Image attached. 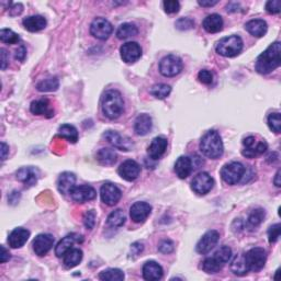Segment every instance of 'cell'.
I'll use <instances>...</instances> for the list:
<instances>
[{
  "mask_svg": "<svg viewBox=\"0 0 281 281\" xmlns=\"http://www.w3.org/2000/svg\"><path fill=\"white\" fill-rule=\"evenodd\" d=\"M281 44L280 42H274L269 48L261 53L256 61V70L261 75H267L277 69L281 64L280 58Z\"/></svg>",
  "mask_w": 281,
  "mask_h": 281,
  "instance_id": "cell-1",
  "label": "cell"
},
{
  "mask_svg": "<svg viewBox=\"0 0 281 281\" xmlns=\"http://www.w3.org/2000/svg\"><path fill=\"white\" fill-rule=\"evenodd\" d=\"M101 109L104 116L110 120H116L124 111V101L118 90H108L103 93Z\"/></svg>",
  "mask_w": 281,
  "mask_h": 281,
  "instance_id": "cell-2",
  "label": "cell"
},
{
  "mask_svg": "<svg viewBox=\"0 0 281 281\" xmlns=\"http://www.w3.org/2000/svg\"><path fill=\"white\" fill-rule=\"evenodd\" d=\"M201 153L211 160H216L224 153V145L222 137L216 131H209L200 140Z\"/></svg>",
  "mask_w": 281,
  "mask_h": 281,
  "instance_id": "cell-3",
  "label": "cell"
},
{
  "mask_svg": "<svg viewBox=\"0 0 281 281\" xmlns=\"http://www.w3.org/2000/svg\"><path fill=\"white\" fill-rule=\"evenodd\" d=\"M243 40L238 35H230L221 39L215 45V51L218 54L224 57H235L243 50Z\"/></svg>",
  "mask_w": 281,
  "mask_h": 281,
  "instance_id": "cell-4",
  "label": "cell"
},
{
  "mask_svg": "<svg viewBox=\"0 0 281 281\" xmlns=\"http://www.w3.org/2000/svg\"><path fill=\"white\" fill-rule=\"evenodd\" d=\"M246 169L242 163L231 162L222 167L221 177L227 185H236L244 177Z\"/></svg>",
  "mask_w": 281,
  "mask_h": 281,
  "instance_id": "cell-5",
  "label": "cell"
},
{
  "mask_svg": "<svg viewBox=\"0 0 281 281\" xmlns=\"http://www.w3.org/2000/svg\"><path fill=\"white\" fill-rule=\"evenodd\" d=\"M244 258L248 270L257 272L265 267L267 261V253L261 247H255L244 254Z\"/></svg>",
  "mask_w": 281,
  "mask_h": 281,
  "instance_id": "cell-6",
  "label": "cell"
},
{
  "mask_svg": "<svg viewBox=\"0 0 281 281\" xmlns=\"http://www.w3.org/2000/svg\"><path fill=\"white\" fill-rule=\"evenodd\" d=\"M160 73L165 77H174L183 70V61L176 55H167L160 62Z\"/></svg>",
  "mask_w": 281,
  "mask_h": 281,
  "instance_id": "cell-7",
  "label": "cell"
},
{
  "mask_svg": "<svg viewBox=\"0 0 281 281\" xmlns=\"http://www.w3.org/2000/svg\"><path fill=\"white\" fill-rule=\"evenodd\" d=\"M113 32V27L105 18L99 17L91 22L90 33L98 40H107Z\"/></svg>",
  "mask_w": 281,
  "mask_h": 281,
  "instance_id": "cell-8",
  "label": "cell"
},
{
  "mask_svg": "<svg viewBox=\"0 0 281 281\" xmlns=\"http://www.w3.org/2000/svg\"><path fill=\"white\" fill-rule=\"evenodd\" d=\"M244 150L242 152V154L245 157L248 158H254L256 156H259L261 154L265 153L268 150V144L266 140H259V142H256V138L254 136H248L243 140Z\"/></svg>",
  "mask_w": 281,
  "mask_h": 281,
  "instance_id": "cell-9",
  "label": "cell"
},
{
  "mask_svg": "<svg viewBox=\"0 0 281 281\" xmlns=\"http://www.w3.org/2000/svg\"><path fill=\"white\" fill-rule=\"evenodd\" d=\"M213 178L211 177L208 173L202 172L199 173L191 181V189L193 190V192H196L197 195L204 196L213 188Z\"/></svg>",
  "mask_w": 281,
  "mask_h": 281,
  "instance_id": "cell-10",
  "label": "cell"
},
{
  "mask_svg": "<svg viewBox=\"0 0 281 281\" xmlns=\"http://www.w3.org/2000/svg\"><path fill=\"white\" fill-rule=\"evenodd\" d=\"M100 197L103 203L107 206H115L120 201L122 197V191L118 186L112 183H105L100 188Z\"/></svg>",
  "mask_w": 281,
  "mask_h": 281,
  "instance_id": "cell-11",
  "label": "cell"
},
{
  "mask_svg": "<svg viewBox=\"0 0 281 281\" xmlns=\"http://www.w3.org/2000/svg\"><path fill=\"white\" fill-rule=\"evenodd\" d=\"M219 238H220V234L218 231L212 230V231L207 232L200 238V241L198 242V244L196 246L197 253L201 254V255H206V254L210 253V251L215 247V245L218 244Z\"/></svg>",
  "mask_w": 281,
  "mask_h": 281,
  "instance_id": "cell-12",
  "label": "cell"
},
{
  "mask_svg": "<svg viewBox=\"0 0 281 281\" xmlns=\"http://www.w3.org/2000/svg\"><path fill=\"white\" fill-rule=\"evenodd\" d=\"M70 197L74 201L78 203H84L87 201L93 200L97 197V192L93 187L89 185H80V186H75L69 192Z\"/></svg>",
  "mask_w": 281,
  "mask_h": 281,
  "instance_id": "cell-13",
  "label": "cell"
},
{
  "mask_svg": "<svg viewBox=\"0 0 281 281\" xmlns=\"http://www.w3.org/2000/svg\"><path fill=\"white\" fill-rule=\"evenodd\" d=\"M120 53L123 62L133 64L137 62L142 56V48L137 42H127L121 46Z\"/></svg>",
  "mask_w": 281,
  "mask_h": 281,
  "instance_id": "cell-14",
  "label": "cell"
},
{
  "mask_svg": "<svg viewBox=\"0 0 281 281\" xmlns=\"http://www.w3.org/2000/svg\"><path fill=\"white\" fill-rule=\"evenodd\" d=\"M53 244H54V237L51 234H39L33 239L32 248L35 255L42 257L49 253L53 247Z\"/></svg>",
  "mask_w": 281,
  "mask_h": 281,
  "instance_id": "cell-15",
  "label": "cell"
},
{
  "mask_svg": "<svg viewBox=\"0 0 281 281\" xmlns=\"http://www.w3.org/2000/svg\"><path fill=\"white\" fill-rule=\"evenodd\" d=\"M118 173L123 179L127 181H134L138 178L140 174V166L137 162L127 160L121 164L118 169Z\"/></svg>",
  "mask_w": 281,
  "mask_h": 281,
  "instance_id": "cell-16",
  "label": "cell"
},
{
  "mask_svg": "<svg viewBox=\"0 0 281 281\" xmlns=\"http://www.w3.org/2000/svg\"><path fill=\"white\" fill-rule=\"evenodd\" d=\"M83 242H84V237L79 235V234H76V233L68 234L67 236L61 239L56 245L55 255L58 257V258H61V257H64V255H65L70 248H73L75 243H83Z\"/></svg>",
  "mask_w": 281,
  "mask_h": 281,
  "instance_id": "cell-17",
  "label": "cell"
},
{
  "mask_svg": "<svg viewBox=\"0 0 281 281\" xmlns=\"http://www.w3.org/2000/svg\"><path fill=\"white\" fill-rule=\"evenodd\" d=\"M152 212V207L148 202L138 201L133 204L130 209V215L133 222L135 223H143L149 218Z\"/></svg>",
  "mask_w": 281,
  "mask_h": 281,
  "instance_id": "cell-18",
  "label": "cell"
},
{
  "mask_svg": "<svg viewBox=\"0 0 281 281\" xmlns=\"http://www.w3.org/2000/svg\"><path fill=\"white\" fill-rule=\"evenodd\" d=\"M17 180L21 181L26 185V187H32L37 184L39 178V171L35 167L29 166V167H22L18 169L16 173Z\"/></svg>",
  "mask_w": 281,
  "mask_h": 281,
  "instance_id": "cell-19",
  "label": "cell"
},
{
  "mask_svg": "<svg viewBox=\"0 0 281 281\" xmlns=\"http://www.w3.org/2000/svg\"><path fill=\"white\" fill-rule=\"evenodd\" d=\"M30 237V232L23 227H17L9 234L8 244L11 248H21Z\"/></svg>",
  "mask_w": 281,
  "mask_h": 281,
  "instance_id": "cell-20",
  "label": "cell"
},
{
  "mask_svg": "<svg viewBox=\"0 0 281 281\" xmlns=\"http://www.w3.org/2000/svg\"><path fill=\"white\" fill-rule=\"evenodd\" d=\"M163 268L156 261H146L142 268V276L148 281H156L163 278Z\"/></svg>",
  "mask_w": 281,
  "mask_h": 281,
  "instance_id": "cell-21",
  "label": "cell"
},
{
  "mask_svg": "<svg viewBox=\"0 0 281 281\" xmlns=\"http://www.w3.org/2000/svg\"><path fill=\"white\" fill-rule=\"evenodd\" d=\"M167 145L168 142L165 137H162V136L155 137L153 140H152L150 146L148 148V154L150 158H152V160H158V158H161L163 154L165 153Z\"/></svg>",
  "mask_w": 281,
  "mask_h": 281,
  "instance_id": "cell-22",
  "label": "cell"
},
{
  "mask_svg": "<svg viewBox=\"0 0 281 281\" xmlns=\"http://www.w3.org/2000/svg\"><path fill=\"white\" fill-rule=\"evenodd\" d=\"M76 176L70 172H64L57 179V188L62 195H68L75 187Z\"/></svg>",
  "mask_w": 281,
  "mask_h": 281,
  "instance_id": "cell-23",
  "label": "cell"
},
{
  "mask_svg": "<svg viewBox=\"0 0 281 281\" xmlns=\"http://www.w3.org/2000/svg\"><path fill=\"white\" fill-rule=\"evenodd\" d=\"M31 113L35 115H44L45 118H53L54 116V110L51 108V103L48 99H40V100L33 101L30 105Z\"/></svg>",
  "mask_w": 281,
  "mask_h": 281,
  "instance_id": "cell-24",
  "label": "cell"
},
{
  "mask_svg": "<svg viewBox=\"0 0 281 281\" xmlns=\"http://www.w3.org/2000/svg\"><path fill=\"white\" fill-rule=\"evenodd\" d=\"M103 137L108 140L109 143L112 144L114 148L121 151H130L131 142L130 139L124 138L121 134L115 131H107L103 134Z\"/></svg>",
  "mask_w": 281,
  "mask_h": 281,
  "instance_id": "cell-25",
  "label": "cell"
},
{
  "mask_svg": "<svg viewBox=\"0 0 281 281\" xmlns=\"http://www.w3.org/2000/svg\"><path fill=\"white\" fill-rule=\"evenodd\" d=\"M175 173L180 179H186L191 174L193 166L188 156H180L175 163Z\"/></svg>",
  "mask_w": 281,
  "mask_h": 281,
  "instance_id": "cell-26",
  "label": "cell"
},
{
  "mask_svg": "<svg viewBox=\"0 0 281 281\" xmlns=\"http://www.w3.org/2000/svg\"><path fill=\"white\" fill-rule=\"evenodd\" d=\"M22 25L25 27L28 31L30 32H38L43 30V29L48 25L46 19L43 16H30L27 17L22 20Z\"/></svg>",
  "mask_w": 281,
  "mask_h": 281,
  "instance_id": "cell-27",
  "label": "cell"
},
{
  "mask_svg": "<svg viewBox=\"0 0 281 281\" xmlns=\"http://www.w3.org/2000/svg\"><path fill=\"white\" fill-rule=\"evenodd\" d=\"M204 30L209 33H218L223 28V19L218 14L209 15L202 22Z\"/></svg>",
  "mask_w": 281,
  "mask_h": 281,
  "instance_id": "cell-28",
  "label": "cell"
},
{
  "mask_svg": "<svg viewBox=\"0 0 281 281\" xmlns=\"http://www.w3.org/2000/svg\"><path fill=\"white\" fill-rule=\"evenodd\" d=\"M245 29L253 35V37L261 38L267 33L268 25L267 22L262 19H254L246 23Z\"/></svg>",
  "mask_w": 281,
  "mask_h": 281,
  "instance_id": "cell-29",
  "label": "cell"
},
{
  "mask_svg": "<svg viewBox=\"0 0 281 281\" xmlns=\"http://www.w3.org/2000/svg\"><path fill=\"white\" fill-rule=\"evenodd\" d=\"M152 118L149 114H140L135 120V124H134V131L138 136H144L152 130Z\"/></svg>",
  "mask_w": 281,
  "mask_h": 281,
  "instance_id": "cell-30",
  "label": "cell"
},
{
  "mask_svg": "<svg viewBox=\"0 0 281 281\" xmlns=\"http://www.w3.org/2000/svg\"><path fill=\"white\" fill-rule=\"evenodd\" d=\"M83 250L79 248H70L67 253L64 255V266L66 268L70 269L74 268L77 265H79V262L83 260Z\"/></svg>",
  "mask_w": 281,
  "mask_h": 281,
  "instance_id": "cell-31",
  "label": "cell"
},
{
  "mask_svg": "<svg viewBox=\"0 0 281 281\" xmlns=\"http://www.w3.org/2000/svg\"><path fill=\"white\" fill-rule=\"evenodd\" d=\"M231 271L238 277L246 276L249 272L247 266H246V261L244 258V254H239L234 257L231 262Z\"/></svg>",
  "mask_w": 281,
  "mask_h": 281,
  "instance_id": "cell-32",
  "label": "cell"
},
{
  "mask_svg": "<svg viewBox=\"0 0 281 281\" xmlns=\"http://www.w3.org/2000/svg\"><path fill=\"white\" fill-rule=\"evenodd\" d=\"M97 160L100 162V164H102V165L110 166V165H113V164L116 162V160H118V155H116L114 150L103 148L101 150H99V152L97 153Z\"/></svg>",
  "mask_w": 281,
  "mask_h": 281,
  "instance_id": "cell-33",
  "label": "cell"
},
{
  "mask_svg": "<svg viewBox=\"0 0 281 281\" xmlns=\"http://www.w3.org/2000/svg\"><path fill=\"white\" fill-rule=\"evenodd\" d=\"M138 33V29L135 25H133V23H123L121 25L118 29V31H116V37L120 40H125L127 38H131V37H135Z\"/></svg>",
  "mask_w": 281,
  "mask_h": 281,
  "instance_id": "cell-34",
  "label": "cell"
},
{
  "mask_svg": "<svg viewBox=\"0 0 281 281\" xmlns=\"http://www.w3.org/2000/svg\"><path fill=\"white\" fill-rule=\"evenodd\" d=\"M58 135L72 143H76L78 140L77 128L70 124H63L62 126H60V128H58Z\"/></svg>",
  "mask_w": 281,
  "mask_h": 281,
  "instance_id": "cell-35",
  "label": "cell"
},
{
  "mask_svg": "<svg viewBox=\"0 0 281 281\" xmlns=\"http://www.w3.org/2000/svg\"><path fill=\"white\" fill-rule=\"evenodd\" d=\"M126 221V215L125 213L123 212L121 209L118 210H114L113 212H111L108 216V220H107V224L111 227H121L124 225Z\"/></svg>",
  "mask_w": 281,
  "mask_h": 281,
  "instance_id": "cell-36",
  "label": "cell"
},
{
  "mask_svg": "<svg viewBox=\"0 0 281 281\" xmlns=\"http://www.w3.org/2000/svg\"><path fill=\"white\" fill-rule=\"evenodd\" d=\"M223 266H224L223 263H221L214 256H212V257H208V258L203 260L202 270L207 273L214 274V273H218L221 269L223 268Z\"/></svg>",
  "mask_w": 281,
  "mask_h": 281,
  "instance_id": "cell-37",
  "label": "cell"
},
{
  "mask_svg": "<svg viewBox=\"0 0 281 281\" xmlns=\"http://www.w3.org/2000/svg\"><path fill=\"white\" fill-rule=\"evenodd\" d=\"M60 87V80L57 77L46 78L44 80H41L37 85V89L41 92H52L56 91Z\"/></svg>",
  "mask_w": 281,
  "mask_h": 281,
  "instance_id": "cell-38",
  "label": "cell"
},
{
  "mask_svg": "<svg viewBox=\"0 0 281 281\" xmlns=\"http://www.w3.org/2000/svg\"><path fill=\"white\" fill-rule=\"evenodd\" d=\"M266 218V212L263 209H255L250 212L247 218V225L251 228L259 226Z\"/></svg>",
  "mask_w": 281,
  "mask_h": 281,
  "instance_id": "cell-39",
  "label": "cell"
},
{
  "mask_svg": "<svg viewBox=\"0 0 281 281\" xmlns=\"http://www.w3.org/2000/svg\"><path fill=\"white\" fill-rule=\"evenodd\" d=\"M124 278H125L124 272L120 270V269H115V268L107 269V270H103L100 274H99V279L105 281H122L124 280Z\"/></svg>",
  "mask_w": 281,
  "mask_h": 281,
  "instance_id": "cell-40",
  "label": "cell"
},
{
  "mask_svg": "<svg viewBox=\"0 0 281 281\" xmlns=\"http://www.w3.org/2000/svg\"><path fill=\"white\" fill-rule=\"evenodd\" d=\"M172 91L171 86H168L166 84H158L151 88V95L154 96L156 99H165L166 97L169 96V93Z\"/></svg>",
  "mask_w": 281,
  "mask_h": 281,
  "instance_id": "cell-41",
  "label": "cell"
},
{
  "mask_svg": "<svg viewBox=\"0 0 281 281\" xmlns=\"http://www.w3.org/2000/svg\"><path fill=\"white\" fill-rule=\"evenodd\" d=\"M0 40L2 42L7 43V44H16L20 41L19 35L16 32H14L10 29H2L0 31Z\"/></svg>",
  "mask_w": 281,
  "mask_h": 281,
  "instance_id": "cell-42",
  "label": "cell"
},
{
  "mask_svg": "<svg viewBox=\"0 0 281 281\" xmlns=\"http://www.w3.org/2000/svg\"><path fill=\"white\" fill-rule=\"evenodd\" d=\"M213 256L221 263L225 265V263L230 261V259L232 258V249L228 247V246H222V247H220L218 250L215 251Z\"/></svg>",
  "mask_w": 281,
  "mask_h": 281,
  "instance_id": "cell-43",
  "label": "cell"
},
{
  "mask_svg": "<svg viewBox=\"0 0 281 281\" xmlns=\"http://www.w3.org/2000/svg\"><path fill=\"white\" fill-rule=\"evenodd\" d=\"M268 125L270 130L276 134H279L281 131V116L279 112L270 113L268 116Z\"/></svg>",
  "mask_w": 281,
  "mask_h": 281,
  "instance_id": "cell-44",
  "label": "cell"
},
{
  "mask_svg": "<svg viewBox=\"0 0 281 281\" xmlns=\"http://www.w3.org/2000/svg\"><path fill=\"white\" fill-rule=\"evenodd\" d=\"M175 27L181 31L190 30V29L195 28V21H193L191 18H187V17L179 18V19L176 21Z\"/></svg>",
  "mask_w": 281,
  "mask_h": 281,
  "instance_id": "cell-45",
  "label": "cell"
},
{
  "mask_svg": "<svg viewBox=\"0 0 281 281\" xmlns=\"http://www.w3.org/2000/svg\"><path fill=\"white\" fill-rule=\"evenodd\" d=\"M96 218L97 214L95 212V210H90L85 214L84 216V225L87 228V230H92L93 227L96 225Z\"/></svg>",
  "mask_w": 281,
  "mask_h": 281,
  "instance_id": "cell-46",
  "label": "cell"
},
{
  "mask_svg": "<svg viewBox=\"0 0 281 281\" xmlns=\"http://www.w3.org/2000/svg\"><path fill=\"white\" fill-rule=\"evenodd\" d=\"M280 233H281V225L279 223L273 224L268 230V239L269 243H276L278 242V239L280 237Z\"/></svg>",
  "mask_w": 281,
  "mask_h": 281,
  "instance_id": "cell-47",
  "label": "cell"
},
{
  "mask_svg": "<svg viewBox=\"0 0 281 281\" xmlns=\"http://www.w3.org/2000/svg\"><path fill=\"white\" fill-rule=\"evenodd\" d=\"M175 245L171 239H163V241H161V243L158 244V250H160V253L162 254H171L173 253Z\"/></svg>",
  "mask_w": 281,
  "mask_h": 281,
  "instance_id": "cell-48",
  "label": "cell"
},
{
  "mask_svg": "<svg viewBox=\"0 0 281 281\" xmlns=\"http://www.w3.org/2000/svg\"><path fill=\"white\" fill-rule=\"evenodd\" d=\"M164 10L167 14H176L178 13L180 9V4L177 0H167V2L163 3Z\"/></svg>",
  "mask_w": 281,
  "mask_h": 281,
  "instance_id": "cell-49",
  "label": "cell"
},
{
  "mask_svg": "<svg viewBox=\"0 0 281 281\" xmlns=\"http://www.w3.org/2000/svg\"><path fill=\"white\" fill-rule=\"evenodd\" d=\"M198 79L204 85H211L213 81V74L208 69H202L198 74Z\"/></svg>",
  "mask_w": 281,
  "mask_h": 281,
  "instance_id": "cell-50",
  "label": "cell"
},
{
  "mask_svg": "<svg viewBox=\"0 0 281 281\" xmlns=\"http://www.w3.org/2000/svg\"><path fill=\"white\" fill-rule=\"evenodd\" d=\"M266 9L269 14H279L281 10V3L280 0H270L266 4Z\"/></svg>",
  "mask_w": 281,
  "mask_h": 281,
  "instance_id": "cell-51",
  "label": "cell"
},
{
  "mask_svg": "<svg viewBox=\"0 0 281 281\" xmlns=\"http://www.w3.org/2000/svg\"><path fill=\"white\" fill-rule=\"evenodd\" d=\"M142 251H143V244L142 243L136 242V243L132 244L131 253H130L132 258H135V257H137L140 253H142Z\"/></svg>",
  "mask_w": 281,
  "mask_h": 281,
  "instance_id": "cell-52",
  "label": "cell"
},
{
  "mask_svg": "<svg viewBox=\"0 0 281 281\" xmlns=\"http://www.w3.org/2000/svg\"><path fill=\"white\" fill-rule=\"evenodd\" d=\"M26 55H27L26 48L23 45H20L19 48L16 50V54H15L16 60L20 61V62H23V61H25V58H26Z\"/></svg>",
  "mask_w": 281,
  "mask_h": 281,
  "instance_id": "cell-53",
  "label": "cell"
},
{
  "mask_svg": "<svg viewBox=\"0 0 281 281\" xmlns=\"http://www.w3.org/2000/svg\"><path fill=\"white\" fill-rule=\"evenodd\" d=\"M23 6L21 4H13L9 8V15L10 16H18L22 13Z\"/></svg>",
  "mask_w": 281,
  "mask_h": 281,
  "instance_id": "cell-54",
  "label": "cell"
},
{
  "mask_svg": "<svg viewBox=\"0 0 281 281\" xmlns=\"http://www.w3.org/2000/svg\"><path fill=\"white\" fill-rule=\"evenodd\" d=\"M10 259V254L9 251L5 248V246H2V255H0V262L5 263Z\"/></svg>",
  "mask_w": 281,
  "mask_h": 281,
  "instance_id": "cell-55",
  "label": "cell"
},
{
  "mask_svg": "<svg viewBox=\"0 0 281 281\" xmlns=\"http://www.w3.org/2000/svg\"><path fill=\"white\" fill-rule=\"evenodd\" d=\"M0 152H2V161H5L9 154V146L5 142H2V149H0Z\"/></svg>",
  "mask_w": 281,
  "mask_h": 281,
  "instance_id": "cell-56",
  "label": "cell"
},
{
  "mask_svg": "<svg viewBox=\"0 0 281 281\" xmlns=\"http://www.w3.org/2000/svg\"><path fill=\"white\" fill-rule=\"evenodd\" d=\"M7 51H6L5 49H2V69H6V67H7V64H8V61H7Z\"/></svg>",
  "mask_w": 281,
  "mask_h": 281,
  "instance_id": "cell-57",
  "label": "cell"
},
{
  "mask_svg": "<svg viewBox=\"0 0 281 281\" xmlns=\"http://www.w3.org/2000/svg\"><path fill=\"white\" fill-rule=\"evenodd\" d=\"M198 4L202 6V7H212V6L218 4V0H213V2H210V0H209V2H204V0H202V2H201V0H199Z\"/></svg>",
  "mask_w": 281,
  "mask_h": 281,
  "instance_id": "cell-58",
  "label": "cell"
},
{
  "mask_svg": "<svg viewBox=\"0 0 281 281\" xmlns=\"http://www.w3.org/2000/svg\"><path fill=\"white\" fill-rule=\"evenodd\" d=\"M273 183H274V185H276L277 187L281 186V183H280V171L277 172L276 177H274V179H273Z\"/></svg>",
  "mask_w": 281,
  "mask_h": 281,
  "instance_id": "cell-59",
  "label": "cell"
}]
</instances>
